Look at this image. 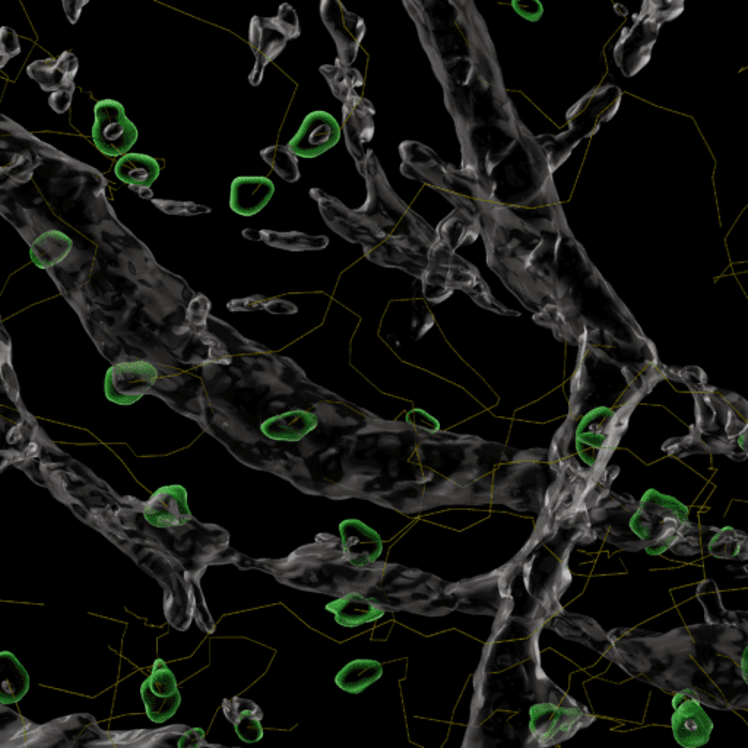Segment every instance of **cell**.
<instances>
[{
  "mask_svg": "<svg viewBox=\"0 0 748 748\" xmlns=\"http://www.w3.org/2000/svg\"><path fill=\"white\" fill-rule=\"evenodd\" d=\"M358 170L367 180L366 205L351 211L334 199L323 220L348 242L360 243L370 261L423 278L439 234L393 192L376 155L370 154Z\"/></svg>",
  "mask_w": 748,
  "mask_h": 748,
  "instance_id": "cell-1",
  "label": "cell"
},
{
  "mask_svg": "<svg viewBox=\"0 0 748 748\" xmlns=\"http://www.w3.org/2000/svg\"><path fill=\"white\" fill-rule=\"evenodd\" d=\"M608 656L627 674L664 692L686 690L683 656L674 632L617 629Z\"/></svg>",
  "mask_w": 748,
  "mask_h": 748,
  "instance_id": "cell-2",
  "label": "cell"
},
{
  "mask_svg": "<svg viewBox=\"0 0 748 748\" xmlns=\"http://www.w3.org/2000/svg\"><path fill=\"white\" fill-rule=\"evenodd\" d=\"M402 173L439 190L456 208L480 220L487 202L486 193L474 179L461 176L453 167L446 166L433 151L417 142L401 145Z\"/></svg>",
  "mask_w": 748,
  "mask_h": 748,
  "instance_id": "cell-3",
  "label": "cell"
},
{
  "mask_svg": "<svg viewBox=\"0 0 748 748\" xmlns=\"http://www.w3.org/2000/svg\"><path fill=\"white\" fill-rule=\"evenodd\" d=\"M421 280L424 282V294L434 303L448 299L455 290H462L484 309L502 315H515L507 312L506 307L493 299L477 269L459 258L455 250L450 249L440 239L430 250L429 266Z\"/></svg>",
  "mask_w": 748,
  "mask_h": 748,
  "instance_id": "cell-4",
  "label": "cell"
},
{
  "mask_svg": "<svg viewBox=\"0 0 748 748\" xmlns=\"http://www.w3.org/2000/svg\"><path fill=\"white\" fill-rule=\"evenodd\" d=\"M689 522V509L674 497L648 490L630 519V528L643 543L649 556L671 550L683 526Z\"/></svg>",
  "mask_w": 748,
  "mask_h": 748,
  "instance_id": "cell-5",
  "label": "cell"
},
{
  "mask_svg": "<svg viewBox=\"0 0 748 748\" xmlns=\"http://www.w3.org/2000/svg\"><path fill=\"white\" fill-rule=\"evenodd\" d=\"M627 426V417L605 407L583 415L576 429V448L588 467L604 468Z\"/></svg>",
  "mask_w": 748,
  "mask_h": 748,
  "instance_id": "cell-6",
  "label": "cell"
},
{
  "mask_svg": "<svg viewBox=\"0 0 748 748\" xmlns=\"http://www.w3.org/2000/svg\"><path fill=\"white\" fill-rule=\"evenodd\" d=\"M529 730L540 746H554L561 741L569 740L582 728L588 727L594 716L575 702L538 703L529 709Z\"/></svg>",
  "mask_w": 748,
  "mask_h": 748,
  "instance_id": "cell-7",
  "label": "cell"
},
{
  "mask_svg": "<svg viewBox=\"0 0 748 748\" xmlns=\"http://www.w3.org/2000/svg\"><path fill=\"white\" fill-rule=\"evenodd\" d=\"M93 141L107 157L128 154L138 141V129L116 100H101L94 107Z\"/></svg>",
  "mask_w": 748,
  "mask_h": 748,
  "instance_id": "cell-8",
  "label": "cell"
},
{
  "mask_svg": "<svg viewBox=\"0 0 748 748\" xmlns=\"http://www.w3.org/2000/svg\"><path fill=\"white\" fill-rule=\"evenodd\" d=\"M158 380V370L148 361H126L113 364L104 379V392L110 402L132 405L150 393Z\"/></svg>",
  "mask_w": 748,
  "mask_h": 748,
  "instance_id": "cell-9",
  "label": "cell"
},
{
  "mask_svg": "<svg viewBox=\"0 0 748 748\" xmlns=\"http://www.w3.org/2000/svg\"><path fill=\"white\" fill-rule=\"evenodd\" d=\"M320 17L337 44L339 62L350 66L366 34L363 19L351 14L341 0H320Z\"/></svg>",
  "mask_w": 748,
  "mask_h": 748,
  "instance_id": "cell-10",
  "label": "cell"
},
{
  "mask_svg": "<svg viewBox=\"0 0 748 748\" xmlns=\"http://www.w3.org/2000/svg\"><path fill=\"white\" fill-rule=\"evenodd\" d=\"M141 696L148 718L155 724L169 721L180 708L182 694L173 671L163 659L154 662L150 677L142 683Z\"/></svg>",
  "mask_w": 748,
  "mask_h": 748,
  "instance_id": "cell-11",
  "label": "cell"
},
{
  "mask_svg": "<svg viewBox=\"0 0 748 748\" xmlns=\"http://www.w3.org/2000/svg\"><path fill=\"white\" fill-rule=\"evenodd\" d=\"M673 732L675 741L686 748H697L708 744L713 731V722L702 708V703L689 690H681L673 700Z\"/></svg>",
  "mask_w": 748,
  "mask_h": 748,
  "instance_id": "cell-12",
  "label": "cell"
},
{
  "mask_svg": "<svg viewBox=\"0 0 748 748\" xmlns=\"http://www.w3.org/2000/svg\"><path fill=\"white\" fill-rule=\"evenodd\" d=\"M341 138V128L332 114L313 112L301 123L299 132L293 136L287 147L297 157L316 158L331 150Z\"/></svg>",
  "mask_w": 748,
  "mask_h": 748,
  "instance_id": "cell-13",
  "label": "cell"
},
{
  "mask_svg": "<svg viewBox=\"0 0 748 748\" xmlns=\"http://www.w3.org/2000/svg\"><path fill=\"white\" fill-rule=\"evenodd\" d=\"M342 123L348 151L360 167L372 154V151H367L366 145L370 144L374 135L373 104L360 95H354L342 107Z\"/></svg>",
  "mask_w": 748,
  "mask_h": 748,
  "instance_id": "cell-14",
  "label": "cell"
},
{
  "mask_svg": "<svg viewBox=\"0 0 748 748\" xmlns=\"http://www.w3.org/2000/svg\"><path fill=\"white\" fill-rule=\"evenodd\" d=\"M288 38L275 24L274 18L253 17L250 21L249 44L256 57L255 68L249 75L250 85L258 87L266 65L284 52Z\"/></svg>",
  "mask_w": 748,
  "mask_h": 748,
  "instance_id": "cell-15",
  "label": "cell"
},
{
  "mask_svg": "<svg viewBox=\"0 0 748 748\" xmlns=\"http://www.w3.org/2000/svg\"><path fill=\"white\" fill-rule=\"evenodd\" d=\"M144 516L148 524L155 528H176L192 521L185 487L158 488L145 503Z\"/></svg>",
  "mask_w": 748,
  "mask_h": 748,
  "instance_id": "cell-16",
  "label": "cell"
},
{
  "mask_svg": "<svg viewBox=\"0 0 748 748\" xmlns=\"http://www.w3.org/2000/svg\"><path fill=\"white\" fill-rule=\"evenodd\" d=\"M339 532L345 559L353 566H369L379 560L383 543L380 535L370 526L357 519H347L339 525Z\"/></svg>",
  "mask_w": 748,
  "mask_h": 748,
  "instance_id": "cell-17",
  "label": "cell"
},
{
  "mask_svg": "<svg viewBox=\"0 0 748 748\" xmlns=\"http://www.w3.org/2000/svg\"><path fill=\"white\" fill-rule=\"evenodd\" d=\"M79 60L72 52H63L59 57L36 60L27 66V74L40 85L44 93H55L75 84Z\"/></svg>",
  "mask_w": 748,
  "mask_h": 748,
  "instance_id": "cell-18",
  "label": "cell"
},
{
  "mask_svg": "<svg viewBox=\"0 0 748 748\" xmlns=\"http://www.w3.org/2000/svg\"><path fill=\"white\" fill-rule=\"evenodd\" d=\"M275 185L268 177H237L231 183L230 208L243 217L259 214L271 201Z\"/></svg>",
  "mask_w": 748,
  "mask_h": 748,
  "instance_id": "cell-19",
  "label": "cell"
},
{
  "mask_svg": "<svg viewBox=\"0 0 748 748\" xmlns=\"http://www.w3.org/2000/svg\"><path fill=\"white\" fill-rule=\"evenodd\" d=\"M318 424V417L313 412L293 410L263 421L261 430L266 437L277 442H300Z\"/></svg>",
  "mask_w": 748,
  "mask_h": 748,
  "instance_id": "cell-20",
  "label": "cell"
},
{
  "mask_svg": "<svg viewBox=\"0 0 748 748\" xmlns=\"http://www.w3.org/2000/svg\"><path fill=\"white\" fill-rule=\"evenodd\" d=\"M326 610L334 614L339 626L348 629L373 623L385 616V610L377 602L358 594H348L335 599L326 605Z\"/></svg>",
  "mask_w": 748,
  "mask_h": 748,
  "instance_id": "cell-21",
  "label": "cell"
},
{
  "mask_svg": "<svg viewBox=\"0 0 748 748\" xmlns=\"http://www.w3.org/2000/svg\"><path fill=\"white\" fill-rule=\"evenodd\" d=\"M225 718L234 725V731L240 740L246 743H258L263 737L261 708L252 700L233 697L223 702Z\"/></svg>",
  "mask_w": 748,
  "mask_h": 748,
  "instance_id": "cell-22",
  "label": "cell"
},
{
  "mask_svg": "<svg viewBox=\"0 0 748 748\" xmlns=\"http://www.w3.org/2000/svg\"><path fill=\"white\" fill-rule=\"evenodd\" d=\"M160 171L158 161L145 154L122 155L114 166L117 179L133 190L148 189L154 185L155 180L160 176Z\"/></svg>",
  "mask_w": 748,
  "mask_h": 748,
  "instance_id": "cell-23",
  "label": "cell"
},
{
  "mask_svg": "<svg viewBox=\"0 0 748 748\" xmlns=\"http://www.w3.org/2000/svg\"><path fill=\"white\" fill-rule=\"evenodd\" d=\"M0 702L18 703L30 690V675L11 652L0 654Z\"/></svg>",
  "mask_w": 748,
  "mask_h": 748,
  "instance_id": "cell-24",
  "label": "cell"
},
{
  "mask_svg": "<svg viewBox=\"0 0 748 748\" xmlns=\"http://www.w3.org/2000/svg\"><path fill=\"white\" fill-rule=\"evenodd\" d=\"M480 233V220L458 208L440 224L439 230H437L439 239L452 250L465 246V244L474 243Z\"/></svg>",
  "mask_w": 748,
  "mask_h": 748,
  "instance_id": "cell-25",
  "label": "cell"
},
{
  "mask_svg": "<svg viewBox=\"0 0 748 748\" xmlns=\"http://www.w3.org/2000/svg\"><path fill=\"white\" fill-rule=\"evenodd\" d=\"M74 242L62 231L50 230L37 237L31 244V261L41 269H49L57 265L69 255Z\"/></svg>",
  "mask_w": 748,
  "mask_h": 748,
  "instance_id": "cell-26",
  "label": "cell"
},
{
  "mask_svg": "<svg viewBox=\"0 0 748 748\" xmlns=\"http://www.w3.org/2000/svg\"><path fill=\"white\" fill-rule=\"evenodd\" d=\"M382 674L380 662L373 659H356L339 671L335 683L344 692L358 694L376 683Z\"/></svg>",
  "mask_w": 748,
  "mask_h": 748,
  "instance_id": "cell-27",
  "label": "cell"
},
{
  "mask_svg": "<svg viewBox=\"0 0 748 748\" xmlns=\"http://www.w3.org/2000/svg\"><path fill=\"white\" fill-rule=\"evenodd\" d=\"M708 550L716 559L731 561L748 560V534L743 531L725 526L716 529L709 538Z\"/></svg>",
  "mask_w": 748,
  "mask_h": 748,
  "instance_id": "cell-28",
  "label": "cell"
},
{
  "mask_svg": "<svg viewBox=\"0 0 748 748\" xmlns=\"http://www.w3.org/2000/svg\"><path fill=\"white\" fill-rule=\"evenodd\" d=\"M697 599L705 608V618L709 624H724V626L738 627L740 624L741 611L725 610L722 604L716 583L713 580H705L697 588Z\"/></svg>",
  "mask_w": 748,
  "mask_h": 748,
  "instance_id": "cell-29",
  "label": "cell"
},
{
  "mask_svg": "<svg viewBox=\"0 0 748 748\" xmlns=\"http://www.w3.org/2000/svg\"><path fill=\"white\" fill-rule=\"evenodd\" d=\"M320 74L325 76L331 87L332 93L339 101L345 103L356 94L357 88L363 87V76L357 69L350 68L344 63L335 62V65H323Z\"/></svg>",
  "mask_w": 748,
  "mask_h": 748,
  "instance_id": "cell-30",
  "label": "cell"
},
{
  "mask_svg": "<svg viewBox=\"0 0 748 748\" xmlns=\"http://www.w3.org/2000/svg\"><path fill=\"white\" fill-rule=\"evenodd\" d=\"M261 240L268 246L277 249L291 250V252H303V250H319L328 246L326 237H313L307 234L297 233H275V231H261Z\"/></svg>",
  "mask_w": 748,
  "mask_h": 748,
  "instance_id": "cell-31",
  "label": "cell"
},
{
  "mask_svg": "<svg viewBox=\"0 0 748 748\" xmlns=\"http://www.w3.org/2000/svg\"><path fill=\"white\" fill-rule=\"evenodd\" d=\"M261 157L285 182L296 183L300 179L299 161L290 148L272 145L261 151Z\"/></svg>",
  "mask_w": 748,
  "mask_h": 748,
  "instance_id": "cell-32",
  "label": "cell"
},
{
  "mask_svg": "<svg viewBox=\"0 0 748 748\" xmlns=\"http://www.w3.org/2000/svg\"><path fill=\"white\" fill-rule=\"evenodd\" d=\"M713 528L715 526H699L687 522L671 547V551L678 556H696L702 553L703 535L708 534Z\"/></svg>",
  "mask_w": 748,
  "mask_h": 748,
  "instance_id": "cell-33",
  "label": "cell"
},
{
  "mask_svg": "<svg viewBox=\"0 0 748 748\" xmlns=\"http://www.w3.org/2000/svg\"><path fill=\"white\" fill-rule=\"evenodd\" d=\"M662 449L673 458H686V456L696 455V453H702V455L712 453V449L709 448L708 443L705 442L699 431H694L687 437L671 439L670 442L665 443Z\"/></svg>",
  "mask_w": 748,
  "mask_h": 748,
  "instance_id": "cell-34",
  "label": "cell"
},
{
  "mask_svg": "<svg viewBox=\"0 0 748 748\" xmlns=\"http://www.w3.org/2000/svg\"><path fill=\"white\" fill-rule=\"evenodd\" d=\"M275 24L280 28L282 33L287 36L288 40L300 37V21L296 9L290 3H282L278 9L277 17H274Z\"/></svg>",
  "mask_w": 748,
  "mask_h": 748,
  "instance_id": "cell-35",
  "label": "cell"
},
{
  "mask_svg": "<svg viewBox=\"0 0 748 748\" xmlns=\"http://www.w3.org/2000/svg\"><path fill=\"white\" fill-rule=\"evenodd\" d=\"M21 53L17 31L9 27L0 28V69L8 65L9 60Z\"/></svg>",
  "mask_w": 748,
  "mask_h": 748,
  "instance_id": "cell-36",
  "label": "cell"
},
{
  "mask_svg": "<svg viewBox=\"0 0 748 748\" xmlns=\"http://www.w3.org/2000/svg\"><path fill=\"white\" fill-rule=\"evenodd\" d=\"M516 14L528 21L537 22L544 14V6L540 0H512Z\"/></svg>",
  "mask_w": 748,
  "mask_h": 748,
  "instance_id": "cell-37",
  "label": "cell"
},
{
  "mask_svg": "<svg viewBox=\"0 0 748 748\" xmlns=\"http://www.w3.org/2000/svg\"><path fill=\"white\" fill-rule=\"evenodd\" d=\"M75 88L76 85L72 84L71 87L62 88V90L55 91V93H50L49 106L52 107L53 112L65 114L71 109Z\"/></svg>",
  "mask_w": 748,
  "mask_h": 748,
  "instance_id": "cell-38",
  "label": "cell"
},
{
  "mask_svg": "<svg viewBox=\"0 0 748 748\" xmlns=\"http://www.w3.org/2000/svg\"><path fill=\"white\" fill-rule=\"evenodd\" d=\"M90 3V0H62L63 9H65L66 18L75 25L81 18L82 9Z\"/></svg>",
  "mask_w": 748,
  "mask_h": 748,
  "instance_id": "cell-39",
  "label": "cell"
},
{
  "mask_svg": "<svg viewBox=\"0 0 748 748\" xmlns=\"http://www.w3.org/2000/svg\"><path fill=\"white\" fill-rule=\"evenodd\" d=\"M737 448L740 461H744L748 456V429L741 436H738Z\"/></svg>",
  "mask_w": 748,
  "mask_h": 748,
  "instance_id": "cell-40",
  "label": "cell"
},
{
  "mask_svg": "<svg viewBox=\"0 0 748 748\" xmlns=\"http://www.w3.org/2000/svg\"><path fill=\"white\" fill-rule=\"evenodd\" d=\"M243 236L250 240H261V231H243Z\"/></svg>",
  "mask_w": 748,
  "mask_h": 748,
  "instance_id": "cell-41",
  "label": "cell"
}]
</instances>
